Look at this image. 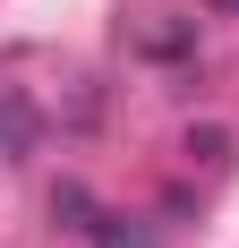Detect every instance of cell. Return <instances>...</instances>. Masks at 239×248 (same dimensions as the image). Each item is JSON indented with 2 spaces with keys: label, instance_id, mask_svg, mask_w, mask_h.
Instances as JSON below:
<instances>
[{
  "label": "cell",
  "instance_id": "1",
  "mask_svg": "<svg viewBox=\"0 0 239 248\" xmlns=\"http://www.w3.org/2000/svg\"><path fill=\"white\" fill-rule=\"evenodd\" d=\"M94 248H154V231H128L120 214H94Z\"/></svg>",
  "mask_w": 239,
  "mask_h": 248
},
{
  "label": "cell",
  "instance_id": "3",
  "mask_svg": "<svg viewBox=\"0 0 239 248\" xmlns=\"http://www.w3.org/2000/svg\"><path fill=\"white\" fill-rule=\"evenodd\" d=\"M205 9H222V17H239V0H205Z\"/></svg>",
  "mask_w": 239,
  "mask_h": 248
},
{
  "label": "cell",
  "instance_id": "2",
  "mask_svg": "<svg viewBox=\"0 0 239 248\" xmlns=\"http://www.w3.org/2000/svg\"><path fill=\"white\" fill-rule=\"evenodd\" d=\"M17 137H26V120H17V111H9V103H0V154L17 146Z\"/></svg>",
  "mask_w": 239,
  "mask_h": 248
}]
</instances>
